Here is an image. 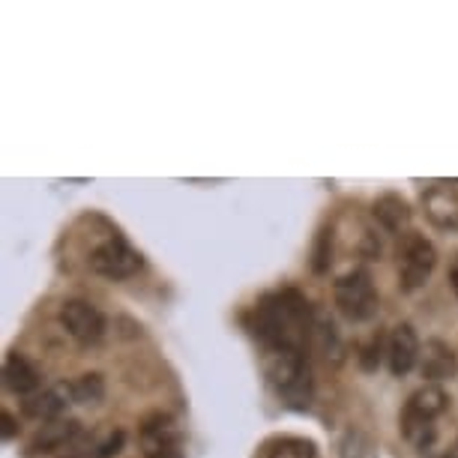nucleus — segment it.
Listing matches in <instances>:
<instances>
[{
	"label": "nucleus",
	"instance_id": "nucleus-15",
	"mask_svg": "<svg viewBox=\"0 0 458 458\" xmlns=\"http://www.w3.org/2000/svg\"><path fill=\"white\" fill-rule=\"evenodd\" d=\"M411 204L404 201L402 195H395V192H386V195H380L377 201H375V219L384 225L386 231H393V234H402L404 228L411 225Z\"/></svg>",
	"mask_w": 458,
	"mask_h": 458
},
{
	"label": "nucleus",
	"instance_id": "nucleus-21",
	"mask_svg": "<svg viewBox=\"0 0 458 458\" xmlns=\"http://www.w3.org/2000/svg\"><path fill=\"white\" fill-rule=\"evenodd\" d=\"M426 458H458V437H455V444L446 449V453H428Z\"/></svg>",
	"mask_w": 458,
	"mask_h": 458
},
{
	"label": "nucleus",
	"instance_id": "nucleus-13",
	"mask_svg": "<svg viewBox=\"0 0 458 458\" xmlns=\"http://www.w3.org/2000/svg\"><path fill=\"white\" fill-rule=\"evenodd\" d=\"M4 384H6V390L15 395H30L39 390L42 377L28 357L13 351V353H6V360H4Z\"/></svg>",
	"mask_w": 458,
	"mask_h": 458
},
{
	"label": "nucleus",
	"instance_id": "nucleus-2",
	"mask_svg": "<svg viewBox=\"0 0 458 458\" xmlns=\"http://www.w3.org/2000/svg\"><path fill=\"white\" fill-rule=\"evenodd\" d=\"M264 371H267V384L273 386V393L279 395L282 404H288L293 411H306L309 404H312L315 377H312V366H309L306 353H297V351L267 353Z\"/></svg>",
	"mask_w": 458,
	"mask_h": 458
},
{
	"label": "nucleus",
	"instance_id": "nucleus-3",
	"mask_svg": "<svg viewBox=\"0 0 458 458\" xmlns=\"http://www.w3.org/2000/svg\"><path fill=\"white\" fill-rule=\"evenodd\" d=\"M446 408H449V395L440 390L437 384L420 386V390L408 399V404H404L402 435L417 449L426 453V449H431V444H435V420Z\"/></svg>",
	"mask_w": 458,
	"mask_h": 458
},
{
	"label": "nucleus",
	"instance_id": "nucleus-9",
	"mask_svg": "<svg viewBox=\"0 0 458 458\" xmlns=\"http://www.w3.org/2000/svg\"><path fill=\"white\" fill-rule=\"evenodd\" d=\"M422 213L440 231L458 228V189L449 183H431L422 192Z\"/></svg>",
	"mask_w": 458,
	"mask_h": 458
},
{
	"label": "nucleus",
	"instance_id": "nucleus-5",
	"mask_svg": "<svg viewBox=\"0 0 458 458\" xmlns=\"http://www.w3.org/2000/svg\"><path fill=\"white\" fill-rule=\"evenodd\" d=\"M395 258H399V288L404 293L422 288L437 264V252L431 240L417 234V231H404L399 246H395Z\"/></svg>",
	"mask_w": 458,
	"mask_h": 458
},
{
	"label": "nucleus",
	"instance_id": "nucleus-6",
	"mask_svg": "<svg viewBox=\"0 0 458 458\" xmlns=\"http://www.w3.org/2000/svg\"><path fill=\"white\" fill-rule=\"evenodd\" d=\"M141 255L120 234L106 237L90 255V270L97 276H106V279H129V276L141 270Z\"/></svg>",
	"mask_w": 458,
	"mask_h": 458
},
{
	"label": "nucleus",
	"instance_id": "nucleus-20",
	"mask_svg": "<svg viewBox=\"0 0 458 458\" xmlns=\"http://www.w3.org/2000/svg\"><path fill=\"white\" fill-rule=\"evenodd\" d=\"M15 435V422H13V413L4 411V440H10Z\"/></svg>",
	"mask_w": 458,
	"mask_h": 458
},
{
	"label": "nucleus",
	"instance_id": "nucleus-7",
	"mask_svg": "<svg viewBox=\"0 0 458 458\" xmlns=\"http://www.w3.org/2000/svg\"><path fill=\"white\" fill-rule=\"evenodd\" d=\"M60 324H64V330L79 344H84V348L97 344L102 335H106V318H102L97 306H90V302H84V300L64 302V306H60Z\"/></svg>",
	"mask_w": 458,
	"mask_h": 458
},
{
	"label": "nucleus",
	"instance_id": "nucleus-18",
	"mask_svg": "<svg viewBox=\"0 0 458 458\" xmlns=\"http://www.w3.org/2000/svg\"><path fill=\"white\" fill-rule=\"evenodd\" d=\"M377 362H380V335H375V339H371V344H366V348H362V369L375 371Z\"/></svg>",
	"mask_w": 458,
	"mask_h": 458
},
{
	"label": "nucleus",
	"instance_id": "nucleus-1",
	"mask_svg": "<svg viewBox=\"0 0 458 458\" xmlns=\"http://www.w3.org/2000/svg\"><path fill=\"white\" fill-rule=\"evenodd\" d=\"M246 327L264 344L267 353H306V344H312L315 315L300 291L282 288L255 302V309L246 315Z\"/></svg>",
	"mask_w": 458,
	"mask_h": 458
},
{
	"label": "nucleus",
	"instance_id": "nucleus-12",
	"mask_svg": "<svg viewBox=\"0 0 458 458\" xmlns=\"http://www.w3.org/2000/svg\"><path fill=\"white\" fill-rule=\"evenodd\" d=\"M420 371H422V377L431 380V384L453 377L455 371H458V357H455V351L449 348L446 342L428 339L426 344H422V351H420Z\"/></svg>",
	"mask_w": 458,
	"mask_h": 458
},
{
	"label": "nucleus",
	"instance_id": "nucleus-14",
	"mask_svg": "<svg viewBox=\"0 0 458 458\" xmlns=\"http://www.w3.org/2000/svg\"><path fill=\"white\" fill-rule=\"evenodd\" d=\"M258 458H318V446L309 437L276 435L258 449Z\"/></svg>",
	"mask_w": 458,
	"mask_h": 458
},
{
	"label": "nucleus",
	"instance_id": "nucleus-8",
	"mask_svg": "<svg viewBox=\"0 0 458 458\" xmlns=\"http://www.w3.org/2000/svg\"><path fill=\"white\" fill-rule=\"evenodd\" d=\"M141 449H144V458H186L177 422L165 417V413H153L150 420H144Z\"/></svg>",
	"mask_w": 458,
	"mask_h": 458
},
{
	"label": "nucleus",
	"instance_id": "nucleus-11",
	"mask_svg": "<svg viewBox=\"0 0 458 458\" xmlns=\"http://www.w3.org/2000/svg\"><path fill=\"white\" fill-rule=\"evenodd\" d=\"M72 402H75L72 384H57V386H48V390H42L39 395H33V399L24 402V413L46 426V422L64 420V413Z\"/></svg>",
	"mask_w": 458,
	"mask_h": 458
},
{
	"label": "nucleus",
	"instance_id": "nucleus-17",
	"mask_svg": "<svg viewBox=\"0 0 458 458\" xmlns=\"http://www.w3.org/2000/svg\"><path fill=\"white\" fill-rule=\"evenodd\" d=\"M106 395V384L102 375H81L79 380H72V399L81 404H97Z\"/></svg>",
	"mask_w": 458,
	"mask_h": 458
},
{
	"label": "nucleus",
	"instance_id": "nucleus-19",
	"mask_svg": "<svg viewBox=\"0 0 458 458\" xmlns=\"http://www.w3.org/2000/svg\"><path fill=\"white\" fill-rule=\"evenodd\" d=\"M120 446H123V435H120V431H114V435H108L106 444L97 446V458H108V455L120 453Z\"/></svg>",
	"mask_w": 458,
	"mask_h": 458
},
{
	"label": "nucleus",
	"instance_id": "nucleus-16",
	"mask_svg": "<svg viewBox=\"0 0 458 458\" xmlns=\"http://www.w3.org/2000/svg\"><path fill=\"white\" fill-rule=\"evenodd\" d=\"M75 435H79V422H75V420H55V422H46V426L39 428V435L33 437L30 449H33V453H48V449L64 446L66 440H72Z\"/></svg>",
	"mask_w": 458,
	"mask_h": 458
},
{
	"label": "nucleus",
	"instance_id": "nucleus-10",
	"mask_svg": "<svg viewBox=\"0 0 458 458\" xmlns=\"http://www.w3.org/2000/svg\"><path fill=\"white\" fill-rule=\"evenodd\" d=\"M420 339L413 333L411 324H399L390 333V342H386V362H390V371L395 377H404L408 371L420 362Z\"/></svg>",
	"mask_w": 458,
	"mask_h": 458
},
{
	"label": "nucleus",
	"instance_id": "nucleus-4",
	"mask_svg": "<svg viewBox=\"0 0 458 458\" xmlns=\"http://www.w3.org/2000/svg\"><path fill=\"white\" fill-rule=\"evenodd\" d=\"M333 300L339 306V312L353 324L371 321L377 315V291L375 282H371V273L357 267V270H348L339 276L333 284Z\"/></svg>",
	"mask_w": 458,
	"mask_h": 458
},
{
	"label": "nucleus",
	"instance_id": "nucleus-22",
	"mask_svg": "<svg viewBox=\"0 0 458 458\" xmlns=\"http://www.w3.org/2000/svg\"><path fill=\"white\" fill-rule=\"evenodd\" d=\"M449 282H453V291H455V297H458V267L453 270V276H449Z\"/></svg>",
	"mask_w": 458,
	"mask_h": 458
}]
</instances>
